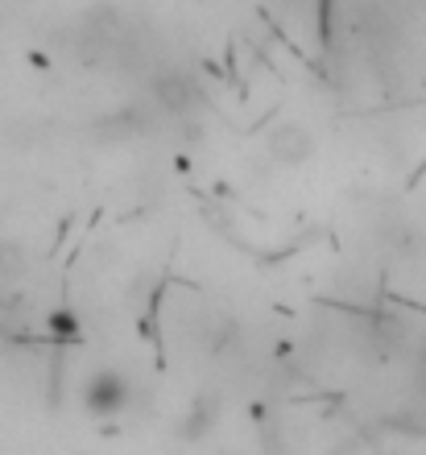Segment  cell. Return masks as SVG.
<instances>
[{
	"instance_id": "obj_1",
	"label": "cell",
	"mask_w": 426,
	"mask_h": 455,
	"mask_svg": "<svg viewBox=\"0 0 426 455\" xmlns=\"http://www.w3.org/2000/svg\"><path fill=\"white\" fill-rule=\"evenodd\" d=\"M133 406V381L120 369H95L84 381V410L92 419H120Z\"/></svg>"
},
{
	"instance_id": "obj_2",
	"label": "cell",
	"mask_w": 426,
	"mask_h": 455,
	"mask_svg": "<svg viewBox=\"0 0 426 455\" xmlns=\"http://www.w3.org/2000/svg\"><path fill=\"white\" fill-rule=\"evenodd\" d=\"M265 154L285 170L307 166L310 157L319 154V137H315L302 120H282V124H273L269 137H265Z\"/></svg>"
},
{
	"instance_id": "obj_3",
	"label": "cell",
	"mask_w": 426,
	"mask_h": 455,
	"mask_svg": "<svg viewBox=\"0 0 426 455\" xmlns=\"http://www.w3.org/2000/svg\"><path fill=\"white\" fill-rule=\"evenodd\" d=\"M154 100H157V108L162 112H170V116H195V108L203 104V96H199V87L190 84L182 71H162L154 79Z\"/></svg>"
},
{
	"instance_id": "obj_4",
	"label": "cell",
	"mask_w": 426,
	"mask_h": 455,
	"mask_svg": "<svg viewBox=\"0 0 426 455\" xmlns=\"http://www.w3.org/2000/svg\"><path fill=\"white\" fill-rule=\"evenodd\" d=\"M220 422V402L215 397H195L190 402V410L178 419V439H187V443H199V439H207L212 435V427Z\"/></svg>"
},
{
	"instance_id": "obj_5",
	"label": "cell",
	"mask_w": 426,
	"mask_h": 455,
	"mask_svg": "<svg viewBox=\"0 0 426 455\" xmlns=\"http://www.w3.org/2000/svg\"><path fill=\"white\" fill-rule=\"evenodd\" d=\"M46 336L54 344H79L84 339V323H79V315L71 307H59V311L46 315Z\"/></svg>"
},
{
	"instance_id": "obj_6",
	"label": "cell",
	"mask_w": 426,
	"mask_h": 455,
	"mask_svg": "<svg viewBox=\"0 0 426 455\" xmlns=\"http://www.w3.org/2000/svg\"><path fill=\"white\" fill-rule=\"evenodd\" d=\"M29 274V249L21 240H0V282H21Z\"/></svg>"
}]
</instances>
